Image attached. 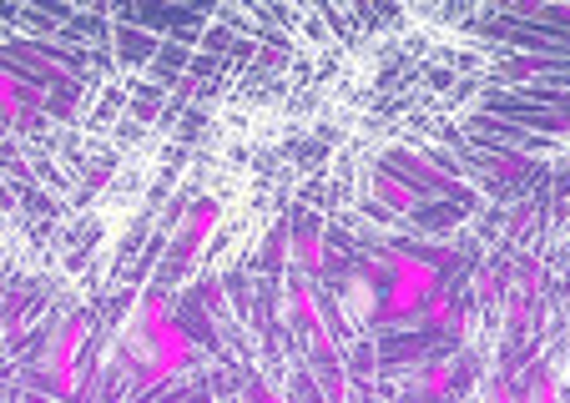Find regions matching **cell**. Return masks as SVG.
I'll list each match as a JSON object with an SVG mask.
<instances>
[{
    "label": "cell",
    "instance_id": "6da1fadb",
    "mask_svg": "<svg viewBox=\"0 0 570 403\" xmlns=\"http://www.w3.org/2000/svg\"><path fill=\"white\" fill-rule=\"evenodd\" d=\"M379 273H384V318H410V313H424L434 297L444 293L440 287V267L430 257H414V253H389L379 257Z\"/></svg>",
    "mask_w": 570,
    "mask_h": 403
},
{
    "label": "cell",
    "instance_id": "7a4b0ae2",
    "mask_svg": "<svg viewBox=\"0 0 570 403\" xmlns=\"http://www.w3.org/2000/svg\"><path fill=\"white\" fill-rule=\"evenodd\" d=\"M91 323L87 318H66L61 328H56L51 338V383H56V399H76L81 393V368H76V358H81V343H87Z\"/></svg>",
    "mask_w": 570,
    "mask_h": 403
},
{
    "label": "cell",
    "instance_id": "3957f363",
    "mask_svg": "<svg viewBox=\"0 0 570 403\" xmlns=\"http://www.w3.org/2000/svg\"><path fill=\"white\" fill-rule=\"evenodd\" d=\"M288 297H293V313H298V323H303V333H308L313 353H318V358L338 373V343H334V328H328V318H323V308H318V297H313V287L293 277Z\"/></svg>",
    "mask_w": 570,
    "mask_h": 403
},
{
    "label": "cell",
    "instance_id": "277c9868",
    "mask_svg": "<svg viewBox=\"0 0 570 403\" xmlns=\"http://www.w3.org/2000/svg\"><path fill=\"white\" fill-rule=\"evenodd\" d=\"M131 333V328H127ZM137 338H147L151 343V353H157L161 363H167V368L173 373H183L187 368V358H193V338H187V328L183 323H161V328H151V333H137Z\"/></svg>",
    "mask_w": 570,
    "mask_h": 403
},
{
    "label": "cell",
    "instance_id": "5b68a950",
    "mask_svg": "<svg viewBox=\"0 0 570 403\" xmlns=\"http://www.w3.org/2000/svg\"><path fill=\"white\" fill-rule=\"evenodd\" d=\"M213 227H217V202H207V197L193 202V213H187V223H183V237H177L183 253H197V247L213 237Z\"/></svg>",
    "mask_w": 570,
    "mask_h": 403
},
{
    "label": "cell",
    "instance_id": "8992f818",
    "mask_svg": "<svg viewBox=\"0 0 570 403\" xmlns=\"http://www.w3.org/2000/svg\"><path fill=\"white\" fill-rule=\"evenodd\" d=\"M288 253L303 263V273H323V263H328V253H323V237L318 227H293V243Z\"/></svg>",
    "mask_w": 570,
    "mask_h": 403
},
{
    "label": "cell",
    "instance_id": "52a82bcc",
    "mask_svg": "<svg viewBox=\"0 0 570 403\" xmlns=\"http://www.w3.org/2000/svg\"><path fill=\"white\" fill-rule=\"evenodd\" d=\"M374 197H379V202H389V207H399V213L420 207V187H414V181L389 177V171H379V177H374Z\"/></svg>",
    "mask_w": 570,
    "mask_h": 403
},
{
    "label": "cell",
    "instance_id": "ba28073f",
    "mask_svg": "<svg viewBox=\"0 0 570 403\" xmlns=\"http://www.w3.org/2000/svg\"><path fill=\"white\" fill-rule=\"evenodd\" d=\"M0 107H6V127H21L26 121V81L6 66V76H0Z\"/></svg>",
    "mask_w": 570,
    "mask_h": 403
},
{
    "label": "cell",
    "instance_id": "9c48e42d",
    "mask_svg": "<svg viewBox=\"0 0 570 403\" xmlns=\"http://www.w3.org/2000/svg\"><path fill=\"white\" fill-rule=\"evenodd\" d=\"M450 379H454V363L440 358V363H430V368L414 379V389H420V393H444V389H450Z\"/></svg>",
    "mask_w": 570,
    "mask_h": 403
},
{
    "label": "cell",
    "instance_id": "30bf717a",
    "mask_svg": "<svg viewBox=\"0 0 570 403\" xmlns=\"http://www.w3.org/2000/svg\"><path fill=\"white\" fill-rule=\"evenodd\" d=\"M424 318H430L434 323V328H460V308H454V303H450V297H434V303H430V308H424Z\"/></svg>",
    "mask_w": 570,
    "mask_h": 403
},
{
    "label": "cell",
    "instance_id": "8fae6325",
    "mask_svg": "<svg viewBox=\"0 0 570 403\" xmlns=\"http://www.w3.org/2000/svg\"><path fill=\"white\" fill-rule=\"evenodd\" d=\"M525 403H566V399H560V383H556V379H550V373H540V379H535V383H530Z\"/></svg>",
    "mask_w": 570,
    "mask_h": 403
},
{
    "label": "cell",
    "instance_id": "7c38bea8",
    "mask_svg": "<svg viewBox=\"0 0 570 403\" xmlns=\"http://www.w3.org/2000/svg\"><path fill=\"white\" fill-rule=\"evenodd\" d=\"M243 399H248V403H293V399H283L278 389H268V383H258V379L248 383V393H243Z\"/></svg>",
    "mask_w": 570,
    "mask_h": 403
},
{
    "label": "cell",
    "instance_id": "4fadbf2b",
    "mask_svg": "<svg viewBox=\"0 0 570 403\" xmlns=\"http://www.w3.org/2000/svg\"><path fill=\"white\" fill-rule=\"evenodd\" d=\"M490 403H520V399H515V389H510L505 379H495L490 383Z\"/></svg>",
    "mask_w": 570,
    "mask_h": 403
}]
</instances>
